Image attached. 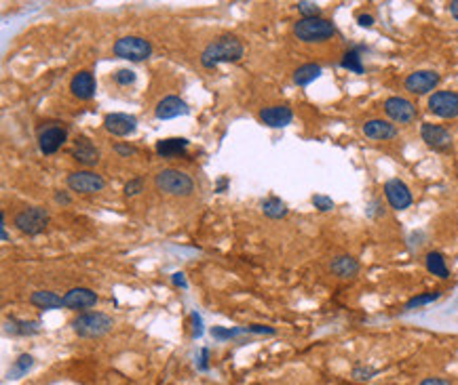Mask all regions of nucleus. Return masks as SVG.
<instances>
[{"label":"nucleus","instance_id":"f257e3e1","mask_svg":"<svg viewBox=\"0 0 458 385\" xmlns=\"http://www.w3.org/2000/svg\"><path fill=\"white\" fill-rule=\"evenodd\" d=\"M243 57V45L237 36H220L218 41H214L211 45H207V49L201 53V63L203 67H216L220 63L226 61H239Z\"/></svg>","mask_w":458,"mask_h":385},{"label":"nucleus","instance_id":"f03ea898","mask_svg":"<svg viewBox=\"0 0 458 385\" xmlns=\"http://www.w3.org/2000/svg\"><path fill=\"white\" fill-rule=\"evenodd\" d=\"M293 34L302 43H323L334 36L336 28L325 17H302L293 23Z\"/></svg>","mask_w":458,"mask_h":385},{"label":"nucleus","instance_id":"7ed1b4c3","mask_svg":"<svg viewBox=\"0 0 458 385\" xmlns=\"http://www.w3.org/2000/svg\"><path fill=\"white\" fill-rule=\"evenodd\" d=\"M154 186L158 192L169 194V196H190L194 192V182L190 175L178 168H163L156 173Z\"/></svg>","mask_w":458,"mask_h":385},{"label":"nucleus","instance_id":"20e7f679","mask_svg":"<svg viewBox=\"0 0 458 385\" xmlns=\"http://www.w3.org/2000/svg\"><path fill=\"white\" fill-rule=\"evenodd\" d=\"M114 327L112 318L106 316L102 311H89V314H81V316L72 322V329L79 337L85 339H95L106 335L110 329Z\"/></svg>","mask_w":458,"mask_h":385},{"label":"nucleus","instance_id":"39448f33","mask_svg":"<svg viewBox=\"0 0 458 385\" xmlns=\"http://www.w3.org/2000/svg\"><path fill=\"white\" fill-rule=\"evenodd\" d=\"M47 221H49V213L41 206H30V208H23L15 215V226L19 232L23 234H30V236H37L41 234L45 228H47Z\"/></svg>","mask_w":458,"mask_h":385},{"label":"nucleus","instance_id":"423d86ee","mask_svg":"<svg viewBox=\"0 0 458 385\" xmlns=\"http://www.w3.org/2000/svg\"><path fill=\"white\" fill-rule=\"evenodd\" d=\"M152 47L148 41L140 38V36H125L118 38L114 43V55L121 59H129V61H144L146 57H150Z\"/></svg>","mask_w":458,"mask_h":385},{"label":"nucleus","instance_id":"0eeeda50","mask_svg":"<svg viewBox=\"0 0 458 385\" xmlns=\"http://www.w3.org/2000/svg\"><path fill=\"white\" fill-rule=\"evenodd\" d=\"M420 137H422V142L435 152H448L454 146L452 133L446 126H439V124H433V122H424L420 126Z\"/></svg>","mask_w":458,"mask_h":385},{"label":"nucleus","instance_id":"6e6552de","mask_svg":"<svg viewBox=\"0 0 458 385\" xmlns=\"http://www.w3.org/2000/svg\"><path fill=\"white\" fill-rule=\"evenodd\" d=\"M106 186L102 175H97L93 170H74L68 175V188L72 192H79V194H95V192H102Z\"/></svg>","mask_w":458,"mask_h":385},{"label":"nucleus","instance_id":"1a4fd4ad","mask_svg":"<svg viewBox=\"0 0 458 385\" xmlns=\"http://www.w3.org/2000/svg\"><path fill=\"white\" fill-rule=\"evenodd\" d=\"M429 112L439 118H456L458 116V93L454 91H435L429 97Z\"/></svg>","mask_w":458,"mask_h":385},{"label":"nucleus","instance_id":"9d476101","mask_svg":"<svg viewBox=\"0 0 458 385\" xmlns=\"http://www.w3.org/2000/svg\"><path fill=\"white\" fill-rule=\"evenodd\" d=\"M384 112L391 120H395L399 124H410L416 120V106L406 99V97H388L384 101Z\"/></svg>","mask_w":458,"mask_h":385},{"label":"nucleus","instance_id":"9b49d317","mask_svg":"<svg viewBox=\"0 0 458 385\" xmlns=\"http://www.w3.org/2000/svg\"><path fill=\"white\" fill-rule=\"evenodd\" d=\"M439 85V74L433 69H418L406 78V91L412 95H427Z\"/></svg>","mask_w":458,"mask_h":385},{"label":"nucleus","instance_id":"f8f14e48","mask_svg":"<svg viewBox=\"0 0 458 385\" xmlns=\"http://www.w3.org/2000/svg\"><path fill=\"white\" fill-rule=\"evenodd\" d=\"M384 196L395 211H406L412 204V192L402 179H388L384 184Z\"/></svg>","mask_w":458,"mask_h":385},{"label":"nucleus","instance_id":"ddd939ff","mask_svg":"<svg viewBox=\"0 0 458 385\" xmlns=\"http://www.w3.org/2000/svg\"><path fill=\"white\" fill-rule=\"evenodd\" d=\"M65 137H68V133H65V129L61 126H47L39 133V146H41V152L43 154H55L63 144H65Z\"/></svg>","mask_w":458,"mask_h":385},{"label":"nucleus","instance_id":"4468645a","mask_svg":"<svg viewBox=\"0 0 458 385\" xmlns=\"http://www.w3.org/2000/svg\"><path fill=\"white\" fill-rule=\"evenodd\" d=\"M104 126L108 133L116 137H127L131 133H136L138 129V118L131 114H108L104 118Z\"/></svg>","mask_w":458,"mask_h":385},{"label":"nucleus","instance_id":"2eb2a0df","mask_svg":"<svg viewBox=\"0 0 458 385\" xmlns=\"http://www.w3.org/2000/svg\"><path fill=\"white\" fill-rule=\"evenodd\" d=\"M97 303V295L91 291V289H72L65 293L63 297V307H70V309H87V307H93Z\"/></svg>","mask_w":458,"mask_h":385},{"label":"nucleus","instance_id":"dca6fc26","mask_svg":"<svg viewBox=\"0 0 458 385\" xmlns=\"http://www.w3.org/2000/svg\"><path fill=\"white\" fill-rule=\"evenodd\" d=\"M156 118L158 120H169V118H176V116H184L188 114V106L180 99V97H165L163 101H158V106L154 110Z\"/></svg>","mask_w":458,"mask_h":385},{"label":"nucleus","instance_id":"f3484780","mask_svg":"<svg viewBox=\"0 0 458 385\" xmlns=\"http://www.w3.org/2000/svg\"><path fill=\"white\" fill-rule=\"evenodd\" d=\"M72 156L74 160H79L85 166H93L100 162V150H97L87 137H79L72 148Z\"/></svg>","mask_w":458,"mask_h":385},{"label":"nucleus","instance_id":"a211bd4d","mask_svg":"<svg viewBox=\"0 0 458 385\" xmlns=\"http://www.w3.org/2000/svg\"><path fill=\"white\" fill-rule=\"evenodd\" d=\"M260 120L273 129H281L293 120V114L287 106H271V108H264L260 112Z\"/></svg>","mask_w":458,"mask_h":385},{"label":"nucleus","instance_id":"6ab92c4d","mask_svg":"<svg viewBox=\"0 0 458 385\" xmlns=\"http://www.w3.org/2000/svg\"><path fill=\"white\" fill-rule=\"evenodd\" d=\"M364 135L370 137V139H378V142H384V139L397 137V126L391 124L388 120L374 118V120H368V122L364 124Z\"/></svg>","mask_w":458,"mask_h":385},{"label":"nucleus","instance_id":"aec40b11","mask_svg":"<svg viewBox=\"0 0 458 385\" xmlns=\"http://www.w3.org/2000/svg\"><path fill=\"white\" fill-rule=\"evenodd\" d=\"M70 91L79 99H85V101L91 99L95 95V78H93V74L87 72V69H85V72L74 74V78L70 80Z\"/></svg>","mask_w":458,"mask_h":385},{"label":"nucleus","instance_id":"412c9836","mask_svg":"<svg viewBox=\"0 0 458 385\" xmlns=\"http://www.w3.org/2000/svg\"><path fill=\"white\" fill-rule=\"evenodd\" d=\"M330 270H332L334 276H338L342 280H348V278H355L359 274V261L351 255H338V257L332 259Z\"/></svg>","mask_w":458,"mask_h":385},{"label":"nucleus","instance_id":"4be33fe9","mask_svg":"<svg viewBox=\"0 0 458 385\" xmlns=\"http://www.w3.org/2000/svg\"><path fill=\"white\" fill-rule=\"evenodd\" d=\"M186 148H188V142H186V139H178V137H174V139H163V142L156 144V152H158V156H163V158H174V156L182 154Z\"/></svg>","mask_w":458,"mask_h":385},{"label":"nucleus","instance_id":"5701e85b","mask_svg":"<svg viewBox=\"0 0 458 385\" xmlns=\"http://www.w3.org/2000/svg\"><path fill=\"white\" fill-rule=\"evenodd\" d=\"M321 76V65L317 63H304L300 65L296 72H293V82H296L298 87H306L311 85L313 80H317Z\"/></svg>","mask_w":458,"mask_h":385},{"label":"nucleus","instance_id":"b1692460","mask_svg":"<svg viewBox=\"0 0 458 385\" xmlns=\"http://www.w3.org/2000/svg\"><path fill=\"white\" fill-rule=\"evenodd\" d=\"M424 265H427V270L433 274V276H439V278H448L450 276V270L446 265V259L441 253L437 251H431L427 257H424Z\"/></svg>","mask_w":458,"mask_h":385},{"label":"nucleus","instance_id":"393cba45","mask_svg":"<svg viewBox=\"0 0 458 385\" xmlns=\"http://www.w3.org/2000/svg\"><path fill=\"white\" fill-rule=\"evenodd\" d=\"M30 301H32V305H39L43 309H53V307H61L63 305V299L57 297L51 291H37L34 295L30 297Z\"/></svg>","mask_w":458,"mask_h":385},{"label":"nucleus","instance_id":"a878e982","mask_svg":"<svg viewBox=\"0 0 458 385\" xmlns=\"http://www.w3.org/2000/svg\"><path fill=\"white\" fill-rule=\"evenodd\" d=\"M262 211H264V215L271 217V219H281V217L287 215V206L279 198H269V200L262 202Z\"/></svg>","mask_w":458,"mask_h":385},{"label":"nucleus","instance_id":"bb28decb","mask_svg":"<svg viewBox=\"0 0 458 385\" xmlns=\"http://www.w3.org/2000/svg\"><path fill=\"white\" fill-rule=\"evenodd\" d=\"M32 364H34V358H32L30 354H21V356L13 362V366L9 368V379H19V377H23V375L32 368Z\"/></svg>","mask_w":458,"mask_h":385},{"label":"nucleus","instance_id":"cd10ccee","mask_svg":"<svg viewBox=\"0 0 458 385\" xmlns=\"http://www.w3.org/2000/svg\"><path fill=\"white\" fill-rule=\"evenodd\" d=\"M340 65H342V67H346V69H351V72H357V74H362V72H364L362 55H359V51H357V49H351V51H346V53L342 55V61H340Z\"/></svg>","mask_w":458,"mask_h":385},{"label":"nucleus","instance_id":"c85d7f7f","mask_svg":"<svg viewBox=\"0 0 458 385\" xmlns=\"http://www.w3.org/2000/svg\"><path fill=\"white\" fill-rule=\"evenodd\" d=\"M439 299V293L433 291V293H424V295H418V297H412L408 303H406V309H416V307H422V305H429L433 301Z\"/></svg>","mask_w":458,"mask_h":385},{"label":"nucleus","instance_id":"c756f323","mask_svg":"<svg viewBox=\"0 0 458 385\" xmlns=\"http://www.w3.org/2000/svg\"><path fill=\"white\" fill-rule=\"evenodd\" d=\"M17 327H7L11 335H32L39 333V322H15Z\"/></svg>","mask_w":458,"mask_h":385},{"label":"nucleus","instance_id":"7c9ffc66","mask_svg":"<svg viewBox=\"0 0 458 385\" xmlns=\"http://www.w3.org/2000/svg\"><path fill=\"white\" fill-rule=\"evenodd\" d=\"M298 11L302 13V17H321V7L317 3H309V0L298 3Z\"/></svg>","mask_w":458,"mask_h":385},{"label":"nucleus","instance_id":"2f4dec72","mask_svg":"<svg viewBox=\"0 0 458 385\" xmlns=\"http://www.w3.org/2000/svg\"><path fill=\"white\" fill-rule=\"evenodd\" d=\"M114 82L123 85V87L136 82V72H131V69H118V72L114 74Z\"/></svg>","mask_w":458,"mask_h":385},{"label":"nucleus","instance_id":"473e14b6","mask_svg":"<svg viewBox=\"0 0 458 385\" xmlns=\"http://www.w3.org/2000/svg\"><path fill=\"white\" fill-rule=\"evenodd\" d=\"M313 204H315V208H319V211H332L334 208V200L332 198H327V196H321V194H317V196H313Z\"/></svg>","mask_w":458,"mask_h":385},{"label":"nucleus","instance_id":"72a5a7b5","mask_svg":"<svg viewBox=\"0 0 458 385\" xmlns=\"http://www.w3.org/2000/svg\"><path fill=\"white\" fill-rule=\"evenodd\" d=\"M239 333H243V329H220V327H214V329H211V335H214L216 339H231V337H235V335H239Z\"/></svg>","mask_w":458,"mask_h":385},{"label":"nucleus","instance_id":"f704fd0d","mask_svg":"<svg viewBox=\"0 0 458 385\" xmlns=\"http://www.w3.org/2000/svg\"><path fill=\"white\" fill-rule=\"evenodd\" d=\"M142 190H144V182L142 179H131L125 186V196H138Z\"/></svg>","mask_w":458,"mask_h":385},{"label":"nucleus","instance_id":"c9c22d12","mask_svg":"<svg viewBox=\"0 0 458 385\" xmlns=\"http://www.w3.org/2000/svg\"><path fill=\"white\" fill-rule=\"evenodd\" d=\"M374 375H376L374 368H364V366H357L353 371V379H357V381H370Z\"/></svg>","mask_w":458,"mask_h":385},{"label":"nucleus","instance_id":"e433bc0d","mask_svg":"<svg viewBox=\"0 0 458 385\" xmlns=\"http://www.w3.org/2000/svg\"><path fill=\"white\" fill-rule=\"evenodd\" d=\"M382 213H384L382 202H380V200H372V202H370V206H368V215H370V217H374V215H382Z\"/></svg>","mask_w":458,"mask_h":385},{"label":"nucleus","instance_id":"4c0bfd02","mask_svg":"<svg viewBox=\"0 0 458 385\" xmlns=\"http://www.w3.org/2000/svg\"><path fill=\"white\" fill-rule=\"evenodd\" d=\"M357 21H359V25H362V28H370V25H374V17H372V15H368V13L359 15V17H357Z\"/></svg>","mask_w":458,"mask_h":385},{"label":"nucleus","instance_id":"58836bf2","mask_svg":"<svg viewBox=\"0 0 458 385\" xmlns=\"http://www.w3.org/2000/svg\"><path fill=\"white\" fill-rule=\"evenodd\" d=\"M420 385H450L446 379H437V377H429V379H424V381H420Z\"/></svg>","mask_w":458,"mask_h":385},{"label":"nucleus","instance_id":"ea45409f","mask_svg":"<svg viewBox=\"0 0 458 385\" xmlns=\"http://www.w3.org/2000/svg\"><path fill=\"white\" fill-rule=\"evenodd\" d=\"M247 331H251V333H269V335H273V333H275L273 329H269V327H262V324H251Z\"/></svg>","mask_w":458,"mask_h":385},{"label":"nucleus","instance_id":"a19ab883","mask_svg":"<svg viewBox=\"0 0 458 385\" xmlns=\"http://www.w3.org/2000/svg\"><path fill=\"white\" fill-rule=\"evenodd\" d=\"M118 154H123V156H129V154H136V148H131V146H116L114 148Z\"/></svg>","mask_w":458,"mask_h":385},{"label":"nucleus","instance_id":"79ce46f5","mask_svg":"<svg viewBox=\"0 0 458 385\" xmlns=\"http://www.w3.org/2000/svg\"><path fill=\"white\" fill-rule=\"evenodd\" d=\"M207 356H209V352H207V349H203V352H201V362H199V368H201V371H207V368H209Z\"/></svg>","mask_w":458,"mask_h":385},{"label":"nucleus","instance_id":"37998d69","mask_svg":"<svg viewBox=\"0 0 458 385\" xmlns=\"http://www.w3.org/2000/svg\"><path fill=\"white\" fill-rule=\"evenodd\" d=\"M192 320H194V335L199 337V335H201V331H203V329H201V318L196 316V314H192Z\"/></svg>","mask_w":458,"mask_h":385},{"label":"nucleus","instance_id":"c03bdc74","mask_svg":"<svg viewBox=\"0 0 458 385\" xmlns=\"http://www.w3.org/2000/svg\"><path fill=\"white\" fill-rule=\"evenodd\" d=\"M55 200H57L59 204H70V196L63 194V192H57V194H55Z\"/></svg>","mask_w":458,"mask_h":385},{"label":"nucleus","instance_id":"a18cd8bd","mask_svg":"<svg viewBox=\"0 0 458 385\" xmlns=\"http://www.w3.org/2000/svg\"><path fill=\"white\" fill-rule=\"evenodd\" d=\"M174 285L186 289V280H184V274H174Z\"/></svg>","mask_w":458,"mask_h":385},{"label":"nucleus","instance_id":"49530a36","mask_svg":"<svg viewBox=\"0 0 458 385\" xmlns=\"http://www.w3.org/2000/svg\"><path fill=\"white\" fill-rule=\"evenodd\" d=\"M450 13L454 19H458V0H454V3H450Z\"/></svg>","mask_w":458,"mask_h":385}]
</instances>
